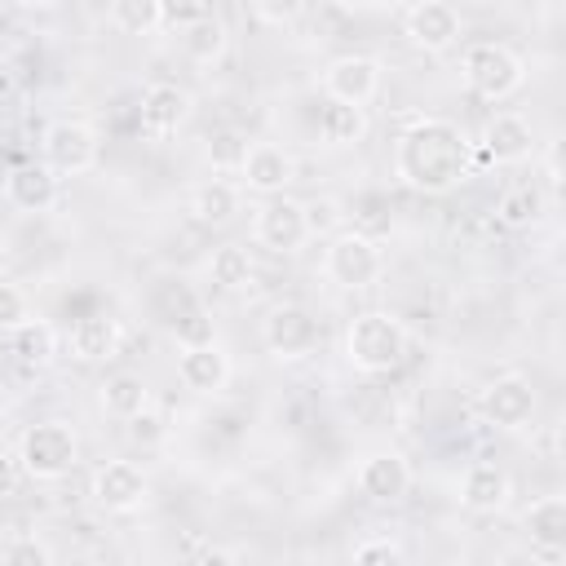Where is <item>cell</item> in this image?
<instances>
[{"mask_svg":"<svg viewBox=\"0 0 566 566\" xmlns=\"http://www.w3.org/2000/svg\"><path fill=\"white\" fill-rule=\"evenodd\" d=\"M394 177L420 195H447L473 177V142L442 115H416L394 142Z\"/></svg>","mask_w":566,"mask_h":566,"instance_id":"obj_1","label":"cell"},{"mask_svg":"<svg viewBox=\"0 0 566 566\" xmlns=\"http://www.w3.org/2000/svg\"><path fill=\"white\" fill-rule=\"evenodd\" d=\"M345 358L363 376H385L407 358V327L385 310H363L345 327Z\"/></svg>","mask_w":566,"mask_h":566,"instance_id":"obj_2","label":"cell"},{"mask_svg":"<svg viewBox=\"0 0 566 566\" xmlns=\"http://www.w3.org/2000/svg\"><path fill=\"white\" fill-rule=\"evenodd\" d=\"M460 75H464L469 93H478L482 102H504L526 84V62L500 40H478L464 49Z\"/></svg>","mask_w":566,"mask_h":566,"instance_id":"obj_3","label":"cell"},{"mask_svg":"<svg viewBox=\"0 0 566 566\" xmlns=\"http://www.w3.org/2000/svg\"><path fill=\"white\" fill-rule=\"evenodd\" d=\"M323 274H327L336 287H345V292H363V287L380 283V274H385V252H380L376 234H367V230H336V234H327Z\"/></svg>","mask_w":566,"mask_h":566,"instance_id":"obj_4","label":"cell"},{"mask_svg":"<svg viewBox=\"0 0 566 566\" xmlns=\"http://www.w3.org/2000/svg\"><path fill=\"white\" fill-rule=\"evenodd\" d=\"M18 460L31 482H57L80 464V438L66 420H40L22 433Z\"/></svg>","mask_w":566,"mask_h":566,"instance_id":"obj_5","label":"cell"},{"mask_svg":"<svg viewBox=\"0 0 566 566\" xmlns=\"http://www.w3.org/2000/svg\"><path fill=\"white\" fill-rule=\"evenodd\" d=\"M318 336H323V327H318L314 310L301 305V301H283V305H274V310L261 318V345H265L279 363L310 358V354L318 349Z\"/></svg>","mask_w":566,"mask_h":566,"instance_id":"obj_6","label":"cell"},{"mask_svg":"<svg viewBox=\"0 0 566 566\" xmlns=\"http://www.w3.org/2000/svg\"><path fill=\"white\" fill-rule=\"evenodd\" d=\"M102 155V137L93 124L84 119H53L40 137V159L57 172V177H80L97 164Z\"/></svg>","mask_w":566,"mask_h":566,"instance_id":"obj_7","label":"cell"},{"mask_svg":"<svg viewBox=\"0 0 566 566\" xmlns=\"http://www.w3.org/2000/svg\"><path fill=\"white\" fill-rule=\"evenodd\" d=\"M88 495H93V504H97L102 513L124 517V513H137V509L146 504L150 482H146V473H142L133 460H106V464L93 469Z\"/></svg>","mask_w":566,"mask_h":566,"instance_id":"obj_8","label":"cell"},{"mask_svg":"<svg viewBox=\"0 0 566 566\" xmlns=\"http://www.w3.org/2000/svg\"><path fill=\"white\" fill-rule=\"evenodd\" d=\"M252 234L261 248L270 252H301L310 243V226H305V203L287 199V195H265V203L256 208Z\"/></svg>","mask_w":566,"mask_h":566,"instance_id":"obj_9","label":"cell"},{"mask_svg":"<svg viewBox=\"0 0 566 566\" xmlns=\"http://www.w3.org/2000/svg\"><path fill=\"white\" fill-rule=\"evenodd\" d=\"M380 62L367 57V53H340L323 66L318 84L332 102H349V106H367L376 93H380Z\"/></svg>","mask_w":566,"mask_h":566,"instance_id":"obj_10","label":"cell"},{"mask_svg":"<svg viewBox=\"0 0 566 566\" xmlns=\"http://www.w3.org/2000/svg\"><path fill=\"white\" fill-rule=\"evenodd\" d=\"M482 416H486V424H495L504 433L526 429L535 416V385L526 376H495L482 389Z\"/></svg>","mask_w":566,"mask_h":566,"instance_id":"obj_11","label":"cell"},{"mask_svg":"<svg viewBox=\"0 0 566 566\" xmlns=\"http://www.w3.org/2000/svg\"><path fill=\"white\" fill-rule=\"evenodd\" d=\"M402 31L424 53H447L460 40V13L447 0H416L402 18Z\"/></svg>","mask_w":566,"mask_h":566,"instance_id":"obj_12","label":"cell"},{"mask_svg":"<svg viewBox=\"0 0 566 566\" xmlns=\"http://www.w3.org/2000/svg\"><path fill=\"white\" fill-rule=\"evenodd\" d=\"M478 150H482L486 164H526V159L535 155V128H531L526 115L500 111V115L486 119Z\"/></svg>","mask_w":566,"mask_h":566,"instance_id":"obj_13","label":"cell"},{"mask_svg":"<svg viewBox=\"0 0 566 566\" xmlns=\"http://www.w3.org/2000/svg\"><path fill=\"white\" fill-rule=\"evenodd\" d=\"M239 181L252 195H283L296 181V159L274 142H252L239 164Z\"/></svg>","mask_w":566,"mask_h":566,"instance_id":"obj_14","label":"cell"},{"mask_svg":"<svg viewBox=\"0 0 566 566\" xmlns=\"http://www.w3.org/2000/svg\"><path fill=\"white\" fill-rule=\"evenodd\" d=\"M137 119H142V133L150 142H164V137H172L190 119V93L181 84H168V80L146 84L142 106H137Z\"/></svg>","mask_w":566,"mask_h":566,"instance_id":"obj_15","label":"cell"},{"mask_svg":"<svg viewBox=\"0 0 566 566\" xmlns=\"http://www.w3.org/2000/svg\"><path fill=\"white\" fill-rule=\"evenodd\" d=\"M177 380L190 394H221L230 380V354L217 340H186L177 354Z\"/></svg>","mask_w":566,"mask_h":566,"instance_id":"obj_16","label":"cell"},{"mask_svg":"<svg viewBox=\"0 0 566 566\" xmlns=\"http://www.w3.org/2000/svg\"><path fill=\"white\" fill-rule=\"evenodd\" d=\"M522 526L531 535V553L544 562H562L566 553V495H539L522 513Z\"/></svg>","mask_w":566,"mask_h":566,"instance_id":"obj_17","label":"cell"},{"mask_svg":"<svg viewBox=\"0 0 566 566\" xmlns=\"http://www.w3.org/2000/svg\"><path fill=\"white\" fill-rule=\"evenodd\" d=\"M62 177L40 159V164H18L4 172V199L18 208V212H49L62 195L57 186Z\"/></svg>","mask_w":566,"mask_h":566,"instance_id":"obj_18","label":"cell"},{"mask_svg":"<svg viewBox=\"0 0 566 566\" xmlns=\"http://www.w3.org/2000/svg\"><path fill=\"white\" fill-rule=\"evenodd\" d=\"M358 491L376 504H398L411 491V464L398 451H371L358 464Z\"/></svg>","mask_w":566,"mask_h":566,"instance_id":"obj_19","label":"cell"},{"mask_svg":"<svg viewBox=\"0 0 566 566\" xmlns=\"http://www.w3.org/2000/svg\"><path fill=\"white\" fill-rule=\"evenodd\" d=\"M119 340H124V327L115 314L97 310V314H84L71 332H66V354L75 363H106L119 354Z\"/></svg>","mask_w":566,"mask_h":566,"instance_id":"obj_20","label":"cell"},{"mask_svg":"<svg viewBox=\"0 0 566 566\" xmlns=\"http://www.w3.org/2000/svg\"><path fill=\"white\" fill-rule=\"evenodd\" d=\"M513 495V478L500 469V464H469L464 478H460V504L469 513H500Z\"/></svg>","mask_w":566,"mask_h":566,"instance_id":"obj_21","label":"cell"},{"mask_svg":"<svg viewBox=\"0 0 566 566\" xmlns=\"http://www.w3.org/2000/svg\"><path fill=\"white\" fill-rule=\"evenodd\" d=\"M190 212H195L203 226H230V221L243 212V190H239L234 181H221V177L199 181V186L190 190Z\"/></svg>","mask_w":566,"mask_h":566,"instance_id":"obj_22","label":"cell"},{"mask_svg":"<svg viewBox=\"0 0 566 566\" xmlns=\"http://www.w3.org/2000/svg\"><path fill=\"white\" fill-rule=\"evenodd\" d=\"M367 106H349V102H332L318 111V137L327 146H358L367 137Z\"/></svg>","mask_w":566,"mask_h":566,"instance_id":"obj_23","label":"cell"},{"mask_svg":"<svg viewBox=\"0 0 566 566\" xmlns=\"http://www.w3.org/2000/svg\"><path fill=\"white\" fill-rule=\"evenodd\" d=\"M544 212H548V199L539 186H509L495 203V221L504 230H531L544 221Z\"/></svg>","mask_w":566,"mask_h":566,"instance_id":"obj_24","label":"cell"},{"mask_svg":"<svg viewBox=\"0 0 566 566\" xmlns=\"http://www.w3.org/2000/svg\"><path fill=\"white\" fill-rule=\"evenodd\" d=\"M9 340H13V354L27 363V367H49L53 358H57V349H62V336H57V327L49 323V318H31V323H22L18 332H9Z\"/></svg>","mask_w":566,"mask_h":566,"instance_id":"obj_25","label":"cell"},{"mask_svg":"<svg viewBox=\"0 0 566 566\" xmlns=\"http://www.w3.org/2000/svg\"><path fill=\"white\" fill-rule=\"evenodd\" d=\"M252 274H256V265H252V252H248L243 243H221V248H212V256H208V279H212L217 287L239 292V287L252 283Z\"/></svg>","mask_w":566,"mask_h":566,"instance_id":"obj_26","label":"cell"},{"mask_svg":"<svg viewBox=\"0 0 566 566\" xmlns=\"http://www.w3.org/2000/svg\"><path fill=\"white\" fill-rule=\"evenodd\" d=\"M155 398H150V385L137 376V371H115L106 385H102V407L111 411V416H119V420H128V416H137L142 407H150Z\"/></svg>","mask_w":566,"mask_h":566,"instance_id":"obj_27","label":"cell"},{"mask_svg":"<svg viewBox=\"0 0 566 566\" xmlns=\"http://www.w3.org/2000/svg\"><path fill=\"white\" fill-rule=\"evenodd\" d=\"M226 22L217 18V13H203L199 22H190L186 31H181V49H186V57L190 62H199V66H212L221 53H226Z\"/></svg>","mask_w":566,"mask_h":566,"instance_id":"obj_28","label":"cell"},{"mask_svg":"<svg viewBox=\"0 0 566 566\" xmlns=\"http://www.w3.org/2000/svg\"><path fill=\"white\" fill-rule=\"evenodd\" d=\"M111 22L124 35H150L159 31V0H111Z\"/></svg>","mask_w":566,"mask_h":566,"instance_id":"obj_29","label":"cell"},{"mask_svg":"<svg viewBox=\"0 0 566 566\" xmlns=\"http://www.w3.org/2000/svg\"><path fill=\"white\" fill-rule=\"evenodd\" d=\"M248 146H252V142H248L239 128H221V133H212V137H208V159H212V168H217V172H239V164H243Z\"/></svg>","mask_w":566,"mask_h":566,"instance_id":"obj_30","label":"cell"},{"mask_svg":"<svg viewBox=\"0 0 566 566\" xmlns=\"http://www.w3.org/2000/svg\"><path fill=\"white\" fill-rule=\"evenodd\" d=\"M124 433H128V442L133 447H142V451H150V447H159L164 438H168V424H164V411L150 402V407H142L137 416H128L124 420Z\"/></svg>","mask_w":566,"mask_h":566,"instance_id":"obj_31","label":"cell"},{"mask_svg":"<svg viewBox=\"0 0 566 566\" xmlns=\"http://www.w3.org/2000/svg\"><path fill=\"white\" fill-rule=\"evenodd\" d=\"M35 310H31V296L18 287V283H0V332H18L22 323H31Z\"/></svg>","mask_w":566,"mask_h":566,"instance_id":"obj_32","label":"cell"},{"mask_svg":"<svg viewBox=\"0 0 566 566\" xmlns=\"http://www.w3.org/2000/svg\"><path fill=\"white\" fill-rule=\"evenodd\" d=\"M0 557L13 562V566H49L53 562V548L44 539H35V535H18V539H9L0 548Z\"/></svg>","mask_w":566,"mask_h":566,"instance_id":"obj_33","label":"cell"},{"mask_svg":"<svg viewBox=\"0 0 566 566\" xmlns=\"http://www.w3.org/2000/svg\"><path fill=\"white\" fill-rule=\"evenodd\" d=\"M208 13V0H159V27L164 31H186Z\"/></svg>","mask_w":566,"mask_h":566,"instance_id":"obj_34","label":"cell"},{"mask_svg":"<svg viewBox=\"0 0 566 566\" xmlns=\"http://www.w3.org/2000/svg\"><path fill=\"white\" fill-rule=\"evenodd\" d=\"M340 221H345V212H340V203H336V199H310V203H305L310 239H318V234H336V230H340Z\"/></svg>","mask_w":566,"mask_h":566,"instance_id":"obj_35","label":"cell"},{"mask_svg":"<svg viewBox=\"0 0 566 566\" xmlns=\"http://www.w3.org/2000/svg\"><path fill=\"white\" fill-rule=\"evenodd\" d=\"M354 562H363V566H376V562H402V544H398L394 535L358 539V544H354Z\"/></svg>","mask_w":566,"mask_h":566,"instance_id":"obj_36","label":"cell"},{"mask_svg":"<svg viewBox=\"0 0 566 566\" xmlns=\"http://www.w3.org/2000/svg\"><path fill=\"white\" fill-rule=\"evenodd\" d=\"M252 13L265 27H292L305 13V0H252Z\"/></svg>","mask_w":566,"mask_h":566,"instance_id":"obj_37","label":"cell"},{"mask_svg":"<svg viewBox=\"0 0 566 566\" xmlns=\"http://www.w3.org/2000/svg\"><path fill=\"white\" fill-rule=\"evenodd\" d=\"M22 482H27V473H22L18 451H0V500L18 495V486H22Z\"/></svg>","mask_w":566,"mask_h":566,"instance_id":"obj_38","label":"cell"},{"mask_svg":"<svg viewBox=\"0 0 566 566\" xmlns=\"http://www.w3.org/2000/svg\"><path fill=\"white\" fill-rule=\"evenodd\" d=\"M199 562H208V566H230V562H239V553H234V548H217V544H208V548L199 553Z\"/></svg>","mask_w":566,"mask_h":566,"instance_id":"obj_39","label":"cell"},{"mask_svg":"<svg viewBox=\"0 0 566 566\" xmlns=\"http://www.w3.org/2000/svg\"><path fill=\"white\" fill-rule=\"evenodd\" d=\"M544 172H548V181H553V186L562 181V168H557V146H548V155H544Z\"/></svg>","mask_w":566,"mask_h":566,"instance_id":"obj_40","label":"cell"},{"mask_svg":"<svg viewBox=\"0 0 566 566\" xmlns=\"http://www.w3.org/2000/svg\"><path fill=\"white\" fill-rule=\"evenodd\" d=\"M13 88H18L13 71H9V66H0V102H9V97H13Z\"/></svg>","mask_w":566,"mask_h":566,"instance_id":"obj_41","label":"cell"},{"mask_svg":"<svg viewBox=\"0 0 566 566\" xmlns=\"http://www.w3.org/2000/svg\"><path fill=\"white\" fill-rule=\"evenodd\" d=\"M22 9H53V4H62V0H18Z\"/></svg>","mask_w":566,"mask_h":566,"instance_id":"obj_42","label":"cell"},{"mask_svg":"<svg viewBox=\"0 0 566 566\" xmlns=\"http://www.w3.org/2000/svg\"><path fill=\"white\" fill-rule=\"evenodd\" d=\"M0 248H4V234H0Z\"/></svg>","mask_w":566,"mask_h":566,"instance_id":"obj_43","label":"cell"}]
</instances>
